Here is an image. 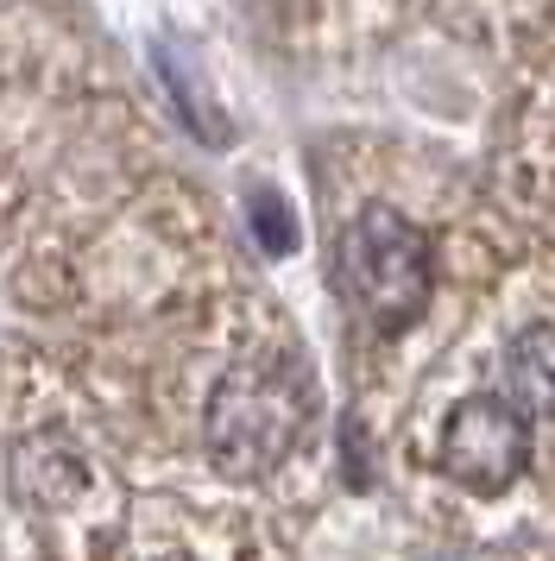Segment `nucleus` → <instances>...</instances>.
<instances>
[{
    "label": "nucleus",
    "mask_w": 555,
    "mask_h": 561,
    "mask_svg": "<svg viewBox=\"0 0 555 561\" xmlns=\"http://www.w3.org/2000/svg\"><path fill=\"white\" fill-rule=\"evenodd\" d=\"M303 435H309V385L284 359H240L208 391L202 442L240 480H259V473L284 467Z\"/></svg>",
    "instance_id": "1"
},
{
    "label": "nucleus",
    "mask_w": 555,
    "mask_h": 561,
    "mask_svg": "<svg viewBox=\"0 0 555 561\" xmlns=\"http://www.w3.org/2000/svg\"><path fill=\"white\" fill-rule=\"evenodd\" d=\"M341 272H348L353 304L373 316L378 329H404L417 322L435 290V259L429 240L417 233L410 215H398L392 203H366L353 215L348 240H341Z\"/></svg>",
    "instance_id": "2"
},
{
    "label": "nucleus",
    "mask_w": 555,
    "mask_h": 561,
    "mask_svg": "<svg viewBox=\"0 0 555 561\" xmlns=\"http://www.w3.org/2000/svg\"><path fill=\"white\" fill-rule=\"evenodd\" d=\"M435 467L449 473L467 499H505L511 485L536 467V423L524 410H511L486 385L467 391L442 410V430H435Z\"/></svg>",
    "instance_id": "3"
},
{
    "label": "nucleus",
    "mask_w": 555,
    "mask_h": 561,
    "mask_svg": "<svg viewBox=\"0 0 555 561\" xmlns=\"http://www.w3.org/2000/svg\"><path fill=\"white\" fill-rule=\"evenodd\" d=\"M492 391L511 410H524L536 430H555V309H530L499 334Z\"/></svg>",
    "instance_id": "4"
},
{
    "label": "nucleus",
    "mask_w": 555,
    "mask_h": 561,
    "mask_svg": "<svg viewBox=\"0 0 555 561\" xmlns=\"http://www.w3.org/2000/svg\"><path fill=\"white\" fill-rule=\"evenodd\" d=\"M13 485H20V499H45V505H64L76 499L82 485H89V460L76 455L70 442H20L13 448Z\"/></svg>",
    "instance_id": "5"
},
{
    "label": "nucleus",
    "mask_w": 555,
    "mask_h": 561,
    "mask_svg": "<svg viewBox=\"0 0 555 561\" xmlns=\"http://www.w3.org/2000/svg\"><path fill=\"white\" fill-rule=\"evenodd\" d=\"M252 228H259V240H265V253H291V215H284V208H278V196L272 190H259V196H252Z\"/></svg>",
    "instance_id": "6"
}]
</instances>
